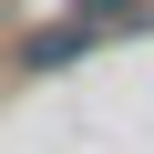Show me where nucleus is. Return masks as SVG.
Wrapping results in <instances>:
<instances>
[{"instance_id": "obj_1", "label": "nucleus", "mask_w": 154, "mask_h": 154, "mask_svg": "<svg viewBox=\"0 0 154 154\" xmlns=\"http://www.w3.org/2000/svg\"><path fill=\"white\" fill-rule=\"evenodd\" d=\"M82 41H93L82 21H72V31H41V41H31V72H51V62H72V51H82Z\"/></svg>"}, {"instance_id": "obj_2", "label": "nucleus", "mask_w": 154, "mask_h": 154, "mask_svg": "<svg viewBox=\"0 0 154 154\" xmlns=\"http://www.w3.org/2000/svg\"><path fill=\"white\" fill-rule=\"evenodd\" d=\"M113 11H144V0H82V31H103Z\"/></svg>"}]
</instances>
